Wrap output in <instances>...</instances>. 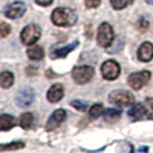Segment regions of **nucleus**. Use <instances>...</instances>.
I'll return each mask as SVG.
<instances>
[{
	"mask_svg": "<svg viewBox=\"0 0 153 153\" xmlns=\"http://www.w3.org/2000/svg\"><path fill=\"white\" fill-rule=\"evenodd\" d=\"M52 21L59 27H70L76 23L77 15L70 8L59 7L52 13Z\"/></svg>",
	"mask_w": 153,
	"mask_h": 153,
	"instance_id": "nucleus-1",
	"label": "nucleus"
},
{
	"mask_svg": "<svg viewBox=\"0 0 153 153\" xmlns=\"http://www.w3.org/2000/svg\"><path fill=\"white\" fill-rule=\"evenodd\" d=\"M109 101L117 106L127 107V106H130L134 104L135 98L129 91L117 90V91H113L109 94Z\"/></svg>",
	"mask_w": 153,
	"mask_h": 153,
	"instance_id": "nucleus-3",
	"label": "nucleus"
},
{
	"mask_svg": "<svg viewBox=\"0 0 153 153\" xmlns=\"http://www.w3.org/2000/svg\"><path fill=\"white\" fill-rule=\"evenodd\" d=\"M138 28L140 29V31H145L146 29H149V21H146L144 17H142L138 22Z\"/></svg>",
	"mask_w": 153,
	"mask_h": 153,
	"instance_id": "nucleus-26",
	"label": "nucleus"
},
{
	"mask_svg": "<svg viewBox=\"0 0 153 153\" xmlns=\"http://www.w3.org/2000/svg\"><path fill=\"white\" fill-rule=\"evenodd\" d=\"M138 151H149V149L147 147H140V149H138Z\"/></svg>",
	"mask_w": 153,
	"mask_h": 153,
	"instance_id": "nucleus-29",
	"label": "nucleus"
},
{
	"mask_svg": "<svg viewBox=\"0 0 153 153\" xmlns=\"http://www.w3.org/2000/svg\"><path fill=\"white\" fill-rule=\"evenodd\" d=\"M77 46H78V42H75L70 45H67L66 47H62L59 50H54L53 52L51 53V58L52 59H58V58H65L66 55H68L73 50H75Z\"/></svg>",
	"mask_w": 153,
	"mask_h": 153,
	"instance_id": "nucleus-13",
	"label": "nucleus"
},
{
	"mask_svg": "<svg viewBox=\"0 0 153 153\" xmlns=\"http://www.w3.org/2000/svg\"><path fill=\"white\" fill-rule=\"evenodd\" d=\"M0 31H1V37H6L8 33L10 32V27L8 25L7 23L2 22L0 25Z\"/></svg>",
	"mask_w": 153,
	"mask_h": 153,
	"instance_id": "nucleus-24",
	"label": "nucleus"
},
{
	"mask_svg": "<svg viewBox=\"0 0 153 153\" xmlns=\"http://www.w3.org/2000/svg\"><path fill=\"white\" fill-rule=\"evenodd\" d=\"M14 82V76L12 73L9 71H2L1 73V76H0V84L2 89H7L10 85L13 84Z\"/></svg>",
	"mask_w": 153,
	"mask_h": 153,
	"instance_id": "nucleus-16",
	"label": "nucleus"
},
{
	"mask_svg": "<svg viewBox=\"0 0 153 153\" xmlns=\"http://www.w3.org/2000/svg\"><path fill=\"white\" fill-rule=\"evenodd\" d=\"M32 122H33V116H32L31 113H24V114H22L21 119H20V126L22 127L23 129L30 128Z\"/></svg>",
	"mask_w": 153,
	"mask_h": 153,
	"instance_id": "nucleus-19",
	"label": "nucleus"
},
{
	"mask_svg": "<svg viewBox=\"0 0 153 153\" xmlns=\"http://www.w3.org/2000/svg\"><path fill=\"white\" fill-rule=\"evenodd\" d=\"M151 73L149 70H144L140 73H134L128 77V83L134 90H139L150 81Z\"/></svg>",
	"mask_w": 153,
	"mask_h": 153,
	"instance_id": "nucleus-6",
	"label": "nucleus"
},
{
	"mask_svg": "<svg viewBox=\"0 0 153 153\" xmlns=\"http://www.w3.org/2000/svg\"><path fill=\"white\" fill-rule=\"evenodd\" d=\"M101 74L105 79L113 81L120 75V66L113 60H107L101 66Z\"/></svg>",
	"mask_w": 153,
	"mask_h": 153,
	"instance_id": "nucleus-7",
	"label": "nucleus"
},
{
	"mask_svg": "<svg viewBox=\"0 0 153 153\" xmlns=\"http://www.w3.org/2000/svg\"><path fill=\"white\" fill-rule=\"evenodd\" d=\"M14 126V117L12 115L2 114L0 117V129L2 131H6L10 129Z\"/></svg>",
	"mask_w": 153,
	"mask_h": 153,
	"instance_id": "nucleus-15",
	"label": "nucleus"
},
{
	"mask_svg": "<svg viewBox=\"0 0 153 153\" xmlns=\"http://www.w3.org/2000/svg\"><path fill=\"white\" fill-rule=\"evenodd\" d=\"M147 4H150V5H153V0H145Z\"/></svg>",
	"mask_w": 153,
	"mask_h": 153,
	"instance_id": "nucleus-30",
	"label": "nucleus"
},
{
	"mask_svg": "<svg viewBox=\"0 0 153 153\" xmlns=\"http://www.w3.org/2000/svg\"><path fill=\"white\" fill-rule=\"evenodd\" d=\"M132 0H111V4L115 9H123L126 6H128Z\"/></svg>",
	"mask_w": 153,
	"mask_h": 153,
	"instance_id": "nucleus-21",
	"label": "nucleus"
},
{
	"mask_svg": "<svg viewBox=\"0 0 153 153\" xmlns=\"http://www.w3.org/2000/svg\"><path fill=\"white\" fill-rule=\"evenodd\" d=\"M101 112H102V105L96 104V105H93L91 107V109H90V115H91L92 119H97L98 116H100Z\"/></svg>",
	"mask_w": 153,
	"mask_h": 153,
	"instance_id": "nucleus-22",
	"label": "nucleus"
},
{
	"mask_svg": "<svg viewBox=\"0 0 153 153\" xmlns=\"http://www.w3.org/2000/svg\"><path fill=\"white\" fill-rule=\"evenodd\" d=\"M63 93H65V90L61 84H54L47 92V99L51 102H58L63 97Z\"/></svg>",
	"mask_w": 153,
	"mask_h": 153,
	"instance_id": "nucleus-12",
	"label": "nucleus"
},
{
	"mask_svg": "<svg viewBox=\"0 0 153 153\" xmlns=\"http://www.w3.org/2000/svg\"><path fill=\"white\" fill-rule=\"evenodd\" d=\"M93 75H94V70L89 66H78L73 70V78L77 84H85L90 82Z\"/></svg>",
	"mask_w": 153,
	"mask_h": 153,
	"instance_id": "nucleus-5",
	"label": "nucleus"
},
{
	"mask_svg": "<svg viewBox=\"0 0 153 153\" xmlns=\"http://www.w3.org/2000/svg\"><path fill=\"white\" fill-rule=\"evenodd\" d=\"M5 15L9 19H19L25 13V5L21 1H16L5 8Z\"/></svg>",
	"mask_w": 153,
	"mask_h": 153,
	"instance_id": "nucleus-9",
	"label": "nucleus"
},
{
	"mask_svg": "<svg viewBox=\"0 0 153 153\" xmlns=\"http://www.w3.org/2000/svg\"><path fill=\"white\" fill-rule=\"evenodd\" d=\"M120 115H121V111L120 109H117V108H109V109H107L105 112L104 117L108 122H114V121H116L120 117Z\"/></svg>",
	"mask_w": 153,
	"mask_h": 153,
	"instance_id": "nucleus-18",
	"label": "nucleus"
},
{
	"mask_svg": "<svg viewBox=\"0 0 153 153\" xmlns=\"http://www.w3.org/2000/svg\"><path fill=\"white\" fill-rule=\"evenodd\" d=\"M101 2V0H85V5L88 8H96L98 7Z\"/></svg>",
	"mask_w": 153,
	"mask_h": 153,
	"instance_id": "nucleus-25",
	"label": "nucleus"
},
{
	"mask_svg": "<svg viewBox=\"0 0 153 153\" xmlns=\"http://www.w3.org/2000/svg\"><path fill=\"white\" fill-rule=\"evenodd\" d=\"M24 144L22 142H14V143H10L8 145H1L0 146V151L4 152V151H10V150H19V149H23Z\"/></svg>",
	"mask_w": 153,
	"mask_h": 153,
	"instance_id": "nucleus-20",
	"label": "nucleus"
},
{
	"mask_svg": "<svg viewBox=\"0 0 153 153\" xmlns=\"http://www.w3.org/2000/svg\"><path fill=\"white\" fill-rule=\"evenodd\" d=\"M35 99V92L30 88H24L22 90L16 93L15 102L19 107H27L32 104V101Z\"/></svg>",
	"mask_w": 153,
	"mask_h": 153,
	"instance_id": "nucleus-8",
	"label": "nucleus"
},
{
	"mask_svg": "<svg viewBox=\"0 0 153 153\" xmlns=\"http://www.w3.org/2000/svg\"><path fill=\"white\" fill-rule=\"evenodd\" d=\"M70 105L74 106L78 111H81V112H84V111H86V108H88V104L85 101H83V100H73L70 102Z\"/></svg>",
	"mask_w": 153,
	"mask_h": 153,
	"instance_id": "nucleus-23",
	"label": "nucleus"
},
{
	"mask_svg": "<svg viewBox=\"0 0 153 153\" xmlns=\"http://www.w3.org/2000/svg\"><path fill=\"white\" fill-rule=\"evenodd\" d=\"M28 56L31 60H42L44 58V51L39 46H33L28 50Z\"/></svg>",
	"mask_w": 153,
	"mask_h": 153,
	"instance_id": "nucleus-17",
	"label": "nucleus"
},
{
	"mask_svg": "<svg viewBox=\"0 0 153 153\" xmlns=\"http://www.w3.org/2000/svg\"><path fill=\"white\" fill-rule=\"evenodd\" d=\"M36 2L40 6H48L53 2V0H36Z\"/></svg>",
	"mask_w": 153,
	"mask_h": 153,
	"instance_id": "nucleus-27",
	"label": "nucleus"
},
{
	"mask_svg": "<svg viewBox=\"0 0 153 153\" xmlns=\"http://www.w3.org/2000/svg\"><path fill=\"white\" fill-rule=\"evenodd\" d=\"M65 120H66V112L63 109H56L46 123V129L53 130L55 128H58Z\"/></svg>",
	"mask_w": 153,
	"mask_h": 153,
	"instance_id": "nucleus-10",
	"label": "nucleus"
},
{
	"mask_svg": "<svg viewBox=\"0 0 153 153\" xmlns=\"http://www.w3.org/2000/svg\"><path fill=\"white\" fill-rule=\"evenodd\" d=\"M153 58V45L149 42L143 43L138 48V59L143 62H149Z\"/></svg>",
	"mask_w": 153,
	"mask_h": 153,
	"instance_id": "nucleus-11",
	"label": "nucleus"
},
{
	"mask_svg": "<svg viewBox=\"0 0 153 153\" xmlns=\"http://www.w3.org/2000/svg\"><path fill=\"white\" fill-rule=\"evenodd\" d=\"M147 114V109H146L142 104H137L134 107H131L128 112V115L134 120H139L142 117H144Z\"/></svg>",
	"mask_w": 153,
	"mask_h": 153,
	"instance_id": "nucleus-14",
	"label": "nucleus"
},
{
	"mask_svg": "<svg viewBox=\"0 0 153 153\" xmlns=\"http://www.w3.org/2000/svg\"><path fill=\"white\" fill-rule=\"evenodd\" d=\"M114 39V31L111 24L108 23H101L100 27L98 28V35H97V40L98 44L101 47H108L112 45Z\"/></svg>",
	"mask_w": 153,
	"mask_h": 153,
	"instance_id": "nucleus-2",
	"label": "nucleus"
},
{
	"mask_svg": "<svg viewBox=\"0 0 153 153\" xmlns=\"http://www.w3.org/2000/svg\"><path fill=\"white\" fill-rule=\"evenodd\" d=\"M146 102L149 104V106H150V107L153 108V98H147V99H146Z\"/></svg>",
	"mask_w": 153,
	"mask_h": 153,
	"instance_id": "nucleus-28",
	"label": "nucleus"
},
{
	"mask_svg": "<svg viewBox=\"0 0 153 153\" xmlns=\"http://www.w3.org/2000/svg\"><path fill=\"white\" fill-rule=\"evenodd\" d=\"M40 33H42V30L37 24L27 25L21 32V40L25 45H31L38 40Z\"/></svg>",
	"mask_w": 153,
	"mask_h": 153,
	"instance_id": "nucleus-4",
	"label": "nucleus"
}]
</instances>
